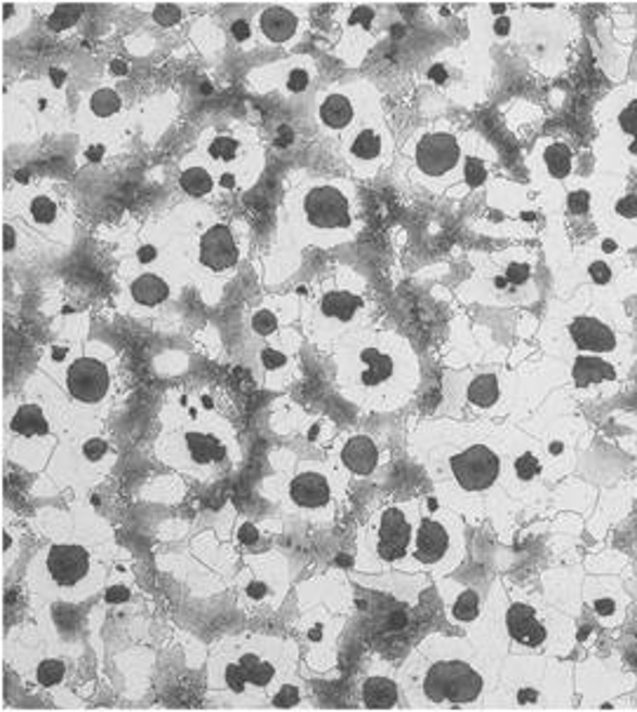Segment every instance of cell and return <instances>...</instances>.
Here are the masks:
<instances>
[{"label": "cell", "instance_id": "25", "mask_svg": "<svg viewBox=\"0 0 637 712\" xmlns=\"http://www.w3.org/2000/svg\"><path fill=\"white\" fill-rule=\"evenodd\" d=\"M334 484L328 473L318 468H306L296 473L288 484L290 504L302 510H322L332 504Z\"/></svg>", "mask_w": 637, "mask_h": 712}, {"label": "cell", "instance_id": "36", "mask_svg": "<svg viewBox=\"0 0 637 712\" xmlns=\"http://www.w3.org/2000/svg\"><path fill=\"white\" fill-rule=\"evenodd\" d=\"M351 153L356 155L358 161H374V158H379V153H381V139H379V135L372 132V130H362L356 137V141H353Z\"/></svg>", "mask_w": 637, "mask_h": 712}, {"label": "cell", "instance_id": "35", "mask_svg": "<svg viewBox=\"0 0 637 712\" xmlns=\"http://www.w3.org/2000/svg\"><path fill=\"white\" fill-rule=\"evenodd\" d=\"M181 189L195 198L209 195L212 191H215V177H212L209 169L203 165L187 167L181 173Z\"/></svg>", "mask_w": 637, "mask_h": 712}, {"label": "cell", "instance_id": "22", "mask_svg": "<svg viewBox=\"0 0 637 712\" xmlns=\"http://www.w3.org/2000/svg\"><path fill=\"white\" fill-rule=\"evenodd\" d=\"M582 597L590 607L593 616H596L604 628H616V625L624 623L628 597L616 578H588L584 583Z\"/></svg>", "mask_w": 637, "mask_h": 712}, {"label": "cell", "instance_id": "13", "mask_svg": "<svg viewBox=\"0 0 637 712\" xmlns=\"http://www.w3.org/2000/svg\"><path fill=\"white\" fill-rule=\"evenodd\" d=\"M553 360H558L560 389L588 403L614 397L635 367V363L602 358V355H574V358Z\"/></svg>", "mask_w": 637, "mask_h": 712}, {"label": "cell", "instance_id": "20", "mask_svg": "<svg viewBox=\"0 0 637 712\" xmlns=\"http://www.w3.org/2000/svg\"><path fill=\"white\" fill-rule=\"evenodd\" d=\"M64 389L80 405H99L111 391L109 365L94 355H80L66 367Z\"/></svg>", "mask_w": 637, "mask_h": 712}, {"label": "cell", "instance_id": "21", "mask_svg": "<svg viewBox=\"0 0 637 712\" xmlns=\"http://www.w3.org/2000/svg\"><path fill=\"white\" fill-rule=\"evenodd\" d=\"M417 167L431 179L451 177L461 165V147L455 135L433 132L426 135L417 147Z\"/></svg>", "mask_w": 637, "mask_h": 712}, {"label": "cell", "instance_id": "14", "mask_svg": "<svg viewBox=\"0 0 637 712\" xmlns=\"http://www.w3.org/2000/svg\"><path fill=\"white\" fill-rule=\"evenodd\" d=\"M593 221L600 236L621 247H637V191L626 177L598 175L593 179Z\"/></svg>", "mask_w": 637, "mask_h": 712}, {"label": "cell", "instance_id": "8", "mask_svg": "<svg viewBox=\"0 0 637 712\" xmlns=\"http://www.w3.org/2000/svg\"><path fill=\"white\" fill-rule=\"evenodd\" d=\"M600 175L626 177L637 169V82L607 94L596 109Z\"/></svg>", "mask_w": 637, "mask_h": 712}, {"label": "cell", "instance_id": "30", "mask_svg": "<svg viewBox=\"0 0 637 712\" xmlns=\"http://www.w3.org/2000/svg\"><path fill=\"white\" fill-rule=\"evenodd\" d=\"M342 463L353 475H370L379 466V447L372 437L353 435L342 447Z\"/></svg>", "mask_w": 637, "mask_h": 712}, {"label": "cell", "instance_id": "27", "mask_svg": "<svg viewBox=\"0 0 637 712\" xmlns=\"http://www.w3.org/2000/svg\"><path fill=\"white\" fill-rule=\"evenodd\" d=\"M183 457L198 471H203V468L221 466L226 457H229V452H226L224 440L215 433L193 429L183 433Z\"/></svg>", "mask_w": 637, "mask_h": 712}, {"label": "cell", "instance_id": "37", "mask_svg": "<svg viewBox=\"0 0 637 712\" xmlns=\"http://www.w3.org/2000/svg\"><path fill=\"white\" fill-rule=\"evenodd\" d=\"M120 109V99L116 92H111V90H102V92H97L92 97V111L97 113V116H113V113H118Z\"/></svg>", "mask_w": 637, "mask_h": 712}, {"label": "cell", "instance_id": "34", "mask_svg": "<svg viewBox=\"0 0 637 712\" xmlns=\"http://www.w3.org/2000/svg\"><path fill=\"white\" fill-rule=\"evenodd\" d=\"M320 118L324 125L332 127V130H342L353 118V106L346 97L330 94L320 106Z\"/></svg>", "mask_w": 637, "mask_h": 712}, {"label": "cell", "instance_id": "16", "mask_svg": "<svg viewBox=\"0 0 637 712\" xmlns=\"http://www.w3.org/2000/svg\"><path fill=\"white\" fill-rule=\"evenodd\" d=\"M504 459L508 494L534 498L542 496V492L553 482V473H550L539 440L534 435L518 431L504 435Z\"/></svg>", "mask_w": 637, "mask_h": 712}, {"label": "cell", "instance_id": "31", "mask_svg": "<svg viewBox=\"0 0 637 712\" xmlns=\"http://www.w3.org/2000/svg\"><path fill=\"white\" fill-rule=\"evenodd\" d=\"M130 296L139 306H146V308L161 306L169 298V282L163 276L153 274V270H146V274L137 276L130 282Z\"/></svg>", "mask_w": 637, "mask_h": 712}, {"label": "cell", "instance_id": "42", "mask_svg": "<svg viewBox=\"0 0 637 712\" xmlns=\"http://www.w3.org/2000/svg\"><path fill=\"white\" fill-rule=\"evenodd\" d=\"M155 20H158L161 24H175L181 20V10L177 5H158L155 8Z\"/></svg>", "mask_w": 637, "mask_h": 712}, {"label": "cell", "instance_id": "10", "mask_svg": "<svg viewBox=\"0 0 637 712\" xmlns=\"http://www.w3.org/2000/svg\"><path fill=\"white\" fill-rule=\"evenodd\" d=\"M348 358H353L348 377L353 391L367 397L388 395L391 386H398L403 379L415 381V377H407V363H412V353L400 351L398 341L391 336L356 341Z\"/></svg>", "mask_w": 637, "mask_h": 712}, {"label": "cell", "instance_id": "29", "mask_svg": "<svg viewBox=\"0 0 637 712\" xmlns=\"http://www.w3.org/2000/svg\"><path fill=\"white\" fill-rule=\"evenodd\" d=\"M403 699V687L400 677L388 675V673H370L362 679V701L365 708L374 710H391L398 708V701Z\"/></svg>", "mask_w": 637, "mask_h": 712}, {"label": "cell", "instance_id": "6", "mask_svg": "<svg viewBox=\"0 0 637 712\" xmlns=\"http://www.w3.org/2000/svg\"><path fill=\"white\" fill-rule=\"evenodd\" d=\"M104 564L94 550L76 538L54 541L34 567V588L54 602H80L102 586Z\"/></svg>", "mask_w": 637, "mask_h": 712}, {"label": "cell", "instance_id": "39", "mask_svg": "<svg viewBox=\"0 0 637 712\" xmlns=\"http://www.w3.org/2000/svg\"><path fill=\"white\" fill-rule=\"evenodd\" d=\"M80 12L82 8H71V5H60L54 12H52V20H50V26L54 28V31H62V28H68L71 24H74L78 17H80Z\"/></svg>", "mask_w": 637, "mask_h": 712}, {"label": "cell", "instance_id": "23", "mask_svg": "<svg viewBox=\"0 0 637 712\" xmlns=\"http://www.w3.org/2000/svg\"><path fill=\"white\" fill-rule=\"evenodd\" d=\"M198 264H201L209 274H226L233 270L240 262V245L226 224H212L198 238L195 245Z\"/></svg>", "mask_w": 637, "mask_h": 712}, {"label": "cell", "instance_id": "33", "mask_svg": "<svg viewBox=\"0 0 637 712\" xmlns=\"http://www.w3.org/2000/svg\"><path fill=\"white\" fill-rule=\"evenodd\" d=\"M262 34L276 42H285L296 34V17L285 8H268L262 14Z\"/></svg>", "mask_w": 637, "mask_h": 712}, {"label": "cell", "instance_id": "24", "mask_svg": "<svg viewBox=\"0 0 637 712\" xmlns=\"http://www.w3.org/2000/svg\"><path fill=\"white\" fill-rule=\"evenodd\" d=\"M536 440H539L553 480L568 475L576 459V425L570 419H560L550 429L536 435Z\"/></svg>", "mask_w": 637, "mask_h": 712}, {"label": "cell", "instance_id": "28", "mask_svg": "<svg viewBox=\"0 0 637 712\" xmlns=\"http://www.w3.org/2000/svg\"><path fill=\"white\" fill-rule=\"evenodd\" d=\"M362 296L348 288H332L322 292L318 298V313L324 322H334L336 327H346L362 308Z\"/></svg>", "mask_w": 637, "mask_h": 712}, {"label": "cell", "instance_id": "7", "mask_svg": "<svg viewBox=\"0 0 637 712\" xmlns=\"http://www.w3.org/2000/svg\"><path fill=\"white\" fill-rule=\"evenodd\" d=\"M562 280L572 292H593L607 298H624L637 294V268L628 262L616 240L600 236L572 252L562 264Z\"/></svg>", "mask_w": 637, "mask_h": 712}, {"label": "cell", "instance_id": "15", "mask_svg": "<svg viewBox=\"0 0 637 712\" xmlns=\"http://www.w3.org/2000/svg\"><path fill=\"white\" fill-rule=\"evenodd\" d=\"M463 558L461 524L451 516H421L409 564L435 576L455 572ZM407 564V569H409Z\"/></svg>", "mask_w": 637, "mask_h": 712}, {"label": "cell", "instance_id": "38", "mask_svg": "<svg viewBox=\"0 0 637 712\" xmlns=\"http://www.w3.org/2000/svg\"><path fill=\"white\" fill-rule=\"evenodd\" d=\"M31 217L36 224H52L56 219V205L48 195H36L31 201Z\"/></svg>", "mask_w": 637, "mask_h": 712}, {"label": "cell", "instance_id": "17", "mask_svg": "<svg viewBox=\"0 0 637 712\" xmlns=\"http://www.w3.org/2000/svg\"><path fill=\"white\" fill-rule=\"evenodd\" d=\"M348 193L336 183H316L304 191L300 212L310 231L318 236L342 233L353 226Z\"/></svg>", "mask_w": 637, "mask_h": 712}, {"label": "cell", "instance_id": "11", "mask_svg": "<svg viewBox=\"0 0 637 712\" xmlns=\"http://www.w3.org/2000/svg\"><path fill=\"white\" fill-rule=\"evenodd\" d=\"M419 512L412 506H388L377 516L362 544L360 564L370 569L403 567L412 558Z\"/></svg>", "mask_w": 637, "mask_h": 712}, {"label": "cell", "instance_id": "12", "mask_svg": "<svg viewBox=\"0 0 637 712\" xmlns=\"http://www.w3.org/2000/svg\"><path fill=\"white\" fill-rule=\"evenodd\" d=\"M475 282L487 304L513 306L536 298V259L527 250H508L483 264Z\"/></svg>", "mask_w": 637, "mask_h": 712}, {"label": "cell", "instance_id": "1", "mask_svg": "<svg viewBox=\"0 0 637 712\" xmlns=\"http://www.w3.org/2000/svg\"><path fill=\"white\" fill-rule=\"evenodd\" d=\"M497 653L461 637L429 639L400 673L403 699L412 708H475L497 687Z\"/></svg>", "mask_w": 637, "mask_h": 712}, {"label": "cell", "instance_id": "19", "mask_svg": "<svg viewBox=\"0 0 637 712\" xmlns=\"http://www.w3.org/2000/svg\"><path fill=\"white\" fill-rule=\"evenodd\" d=\"M532 167L536 181L548 198L556 195L576 179L574 149L564 139H544L534 149Z\"/></svg>", "mask_w": 637, "mask_h": 712}, {"label": "cell", "instance_id": "18", "mask_svg": "<svg viewBox=\"0 0 637 712\" xmlns=\"http://www.w3.org/2000/svg\"><path fill=\"white\" fill-rule=\"evenodd\" d=\"M461 405L480 417H497L511 400L508 379L499 369H477L466 374L459 386Z\"/></svg>", "mask_w": 637, "mask_h": 712}, {"label": "cell", "instance_id": "26", "mask_svg": "<svg viewBox=\"0 0 637 712\" xmlns=\"http://www.w3.org/2000/svg\"><path fill=\"white\" fill-rule=\"evenodd\" d=\"M8 433L14 435V443H22L26 447L40 445L52 433L46 407L38 403H22L8 419Z\"/></svg>", "mask_w": 637, "mask_h": 712}, {"label": "cell", "instance_id": "4", "mask_svg": "<svg viewBox=\"0 0 637 712\" xmlns=\"http://www.w3.org/2000/svg\"><path fill=\"white\" fill-rule=\"evenodd\" d=\"M473 628L483 631L504 657H542L562 659L574 647V621L558 607L497 586L485 602V614Z\"/></svg>", "mask_w": 637, "mask_h": 712}, {"label": "cell", "instance_id": "32", "mask_svg": "<svg viewBox=\"0 0 637 712\" xmlns=\"http://www.w3.org/2000/svg\"><path fill=\"white\" fill-rule=\"evenodd\" d=\"M449 616L455 623H471L475 625L485 614V605L480 600V595L471 588H459L455 595L449 597Z\"/></svg>", "mask_w": 637, "mask_h": 712}, {"label": "cell", "instance_id": "40", "mask_svg": "<svg viewBox=\"0 0 637 712\" xmlns=\"http://www.w3.org/2000/svg\"><path fill=\"white\" fill-rule=\"evenodd\" d=\"M209 153L215 161H233L238 155V141L231 137H219L215 144L209 147Z\"/></svg>", "mask_w": 637, "mask_h": 712}, {"label": "cell", "instance_id": "43", "mask_svg": "<svg viewBox=\"0 0 637 712\" xmlns=\"http://www.w3.org/2000/svg\"><path fill=\"white\" fill-rule=\"evenodd\" d=\"M262 365H264L266 369H278V367L285 365V355H282L280 351L266 348V351L262 353Z\"/></svg>", "mask_w": 637, "mask_h": 712}, {"label": "cell", "instance_id": "44", "mask_svg": "<svg viewBox=\"0 0 637 712\" xmlns=\"http://www.w3.org/2000/svg\"><path fill=\"white\" fill-rule=\"evenodd\" d=\"M630 454H633V459L637 463V421H630Z\"/></svg>", "mask_w": 637, "mask_h": 712}, {"label": "cell", "instance_id": "41", "mask_svg": "<svg viewBox=\"0 0 637 712\" xmlns=\"http://www.w3.org/2000/svg\"><path fill=\"white\" fill-rule=\"evenodd\" d=\"M276 330H278V318L271 310H259L257 316H254V332L257 334L271 336Z\"/></svg>", "mask_w": 637, "mask_h": 712}, {"label": "cell", "instance_id": "3", "mask_svg": "<svg viewBox=\"0 0 637 712\" xmlns=\"http://www.w3.org/2000/svg\"><path fill=\"white\" fill-rule=\"evenodd\" d=\"M294 647L278 637H243L224 643L209 665V687L240 705H292L296 696Z\"/></svg>", "mask_w": 637, "mask_h": 712}, {"label": "cell", "instance_id": "5", "mask_svg": "<svg viewBox=\"0 0 637 712\" xmlns=\"http://www.w3.org/2000/svg\"><path fill=\"white\" fill-rule=\"evenodd\" d=\"M445 480L466 508L485 510L489 498L506 490L504 435L466 429L461 443L447 457Z\"/></svg>", "mask_w": 637, "mask_h": 712}, {"label": "cell", "instance_id": "2", "mask_svg": "<svg viewBox=\"0 0 637 712\" xmlns=\"http://www.w3.org/2000/svg\"><path fill=\"white\" fill-rule=\"evenodd\" d=\"M542 344L550 358L602 355L637 363V330L624 302L593 292H572L550 308Z\"/></svg>", "mask_w": 637, "mask_h": 712}, {"label": "cell", "instance_id": "9", "mask_svg": "<svg viewBox=\"0 0 637 712\" xmlns=\"http://www.w3.org/2000/svg\"><path fill=\"white\" fill-rule=\"evenodd\" d=\"M504 696L515 708H550V699H570V665L560 659L506 657L501 663Z\"/></svg>", "mask_w": 637, "mask_h": 712}]
</instances>
